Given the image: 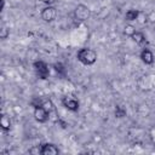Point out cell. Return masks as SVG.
Returning a JSON list of instances; mask_svg holds the SVG:
<instances>
[{
    "instance_id": "cell-1",
    "label": "cell",
    "mask_w": 155,
    "mask_h": 155,
    "mask_svg": "<svg viewBox=\"0 0 155 155\" xmlns=\"http://www.w3.org/2000/svg\"><path fill=\"white\" fill-rule=\"evenodd\" d=\"M76 58L78 61L84 64V65H93L96 62H97V52L93 50V48H90V47H82L76 53Z\"/></svg>"
},
{
    "instance_id": "cell-2",
    "label": "cell",
    "mask_w": 155,
    "mask_h": 155,
    "mask_svg": "<svg viewBox=\"0 0 155 155\" xmlns=\"http://www.w3.org/2000/svg\"><path fill=\"white\" fill-rule=\"evenodd\" d=\"M91 16V11L88 8V6H86L85 4H79L75 6L74 8V12H73V17L76 22L79 23H82V22H86Z\"/></svg>"
},
{
    "instance_id": "cell-3",
    "label": "cell",
    "mask_w": 155,
    "mask_h": 155,
    "mask_svg": "<svg viewBox=\"0 0 155 155\" xmlns=\"http://www.w3.org/2000/svg\"><path fill=\"white\" fill-rule=\"evenodd\" d=\"M33 67H34V71H35V74L39 79L46 80L50 76V68L44 61H41V59L35 61L33 63Z\"/></svg>"
},
{
    "instance_id": "cell-4",
    "label": "cell",
    "mask_w": 155,
    "mask_h": 155,
    "mask_svg": "<svg viewBox=\"0 0 155 155\" xmlns=\"http://www.w3.org/2000/svg\"><path fill=\"white\" fill-rule=\"evenodd\" d=\"M40 16H41V19H42L44 22L51 23V22H53V21L57 18L58 11H57V8H56L53 5H46V6L41 10Z\"/></svg>"
},
{
    "instance_id": "cell-5",
    "label": "cell",
    "mask_w": 155,
    "mask_h": 155,
    "mask_svg": "<svg viewBox=\"0 0 155 155\" xmlns=\"http://www.w3.org/2000/svg\"><path fill=\"white\" fill-rule=\"evenodd\" d=\"M33 116H34V119H35L38 122H40V124H45V122L50 121V115H48V111L46 110V108H45L42 104L34 107Z\"/></svg>"
},
{
    "instance_id": "cell-6",
    "label": "cell",
    "mask_w": 155,
    "mask_h": 155,
    "mask_svg": "<svg viewBox=\"0 0 155 155\" xmlns=\"http://www.w3.org/2000/svg\"><path fill=\"white\" fill-rule=\"evenodd\" d=\"M42 105L48 111L50 121H52V122H59V116H58V113H57V109H56L53 102L51 99H42Z\"/></svg>"
},
{
    "instance_id": "cell-7",
    "label": "cell",
    "mask_w": 155,
    "mask_h": 155,
    "mask_svg": "<svg viewBox=\"0 0 155 155\" xmlns=\"http://www.w3.org/2000/svg\"><path fill=\"white\" fill-rule=\"evenodd\" d=\"M62 104H63V107H64L65 109H68L69 111H73V113L78 111L79 108H80L79 101L75 99V98L71 97V96H64V97L62 98Z\"/></svg>"
},
{
    "instance_id": "cell-8",
    "label": "cell",
    "mask_w": 155,
    "mask_h": 155,
    "mask_svg": "<svg viewBox=\"0 0 155 155\" xmlns=\"http://www.w3.org/2000/svg\"><path fill=\"white\" fill-rule=\"evenodd\" d=\"M139 58L142 59V62L147 65H151L154 64L155 62V56L153 53V51L148 47H144L142 51H140V54H139Z\"/></svg>"
},
{
    "instance_id": "cell-9",
    "label": "cell",
    "mask_w": 155,
    "mask_h": 155,
    "mask_svg": "<svg viewBox=\"0 0 155 155\" xmlns=\"http://www.w3.org/2000/svg\"><path fill=\"white\" fill-rule=\"evenodd\" d=\"M59 154V149L53 143H45L41 144V154L40 155H57Z\"/></svg>"
},
{
    "instance_id": "cell-10",
    "label": "cell",
    "mask_w": 155,
    "mask_h": 155,
    "mask_svg": "<svg viewBox=\"0 0 155 155\" xmlns=\"http://www.w3.org/2000/svg\"><path fill=\"white\" fill-rule=\"evenodd\" d=\"M11 126H12L11 117L7 114H2L0 116V127H1V130L4 132H8L11 130Z\"/></svg>"
},
{
    "instance_id": "cell-11",
    "label": "cell",
    "mask_w": 155,
    "mask_h": 155,
    "mask_svg": "<svg viewBox=\"0 0 155 155\" xmlns=\"http://www.w3.org/2000/svg\"><path fill=\"white\" fill-rule=\"evenodd\" d=\"M131 39H132L137 45H139V46L147 44V38H145L144 33H143V31H139V30H136V33L131 36Z\"/></svg>"
},
{
    "instance_id": "cell-12",
    "label": "cell",
    "mask_w": 155,
    "mask_h": 155,
    "mask_svg": "<svg viewBox=\"0 0 155 155\" xmlns=\"http://www.w3.org/2000/svg\"><path fill=\"white\" fill-rule=\"evenodd\" d=\"M139 15V10H136V8H131L128 11H126L125 13V19L127 22H133V21H137V17Z\"/></svg>"
},
{
    "instance_id": "cell-13",
    "label": "cell",
    "mask_w": 155,
    "mask_h": 155,
    "mask_svg": "<svg viewBox=\"0 0 155 155\" xmlns=\"http://www.w3.org/2000/svg\"><path fill=\"white\" fill-rule=\"evenodd\" d=\"M53 69H54V71H56L59 76H65V74H67L65 65H64L62 62H56V63L53 64Z\"/></svg>"
},
{
    "instance_id": "cell-14",
    "label": "cell",
    "mask_w": 155,
    "mask_h": 155,
    "mask_svg": "<svg viewBox=\"0 0 155 155\" xmlns=\"http://www.w3.org/2000/svg\"><path fill=\"white\" fill-rule=\"evenodd\" d=\"M114 115H115L116 119H122V117H125V116L127 115V111H126V109H125L124 107H121V105H116V107H115Z\"/></svg>"
},
{
    "instance_id": "cell-15",
    "label": "cell",
    "mask_w": 155,
    "mask_h": 155,
    "mask_svg": "<svg viewBox=\"0 0 155 155\" xmlns=\"http://www.w3.org/2000/svg\"><path fill=\"white\" fill-rule=\"evenodd\" d=\"M134 33H136V27H134V25H132V24H130V23L125 25V28H124V34H125V35H127V36L131 38Z\"/></svg>"
},
{
    "instance_id": "cell-16",
    "label": "cell",
    "mask_w": 155,
    "mask_h": 155,
    "mask_svg": "<svg viewBox=\"0 0 155 155\" xmlns=\"http://www.w3.org/2000/svg\"><path fill=\"white\" fill-rule=\"evenodd\" d=\"M137 22H138L139 24H145V23H148V13H145V12H143V11H139V15H138V17H137Z\"/></svg>"
},
{
    "instance_id": "cell-17",
    "label": "cell",
    "mask_w": 155,
    "mask_h": 155,
    "mask_svg": "<svg viewBox=\"0 0 155 155\" xmlns=\"http://www.w3.org/2000/svg\"><path fill=\"white\" fill-rule=\"evenodd\" d=\"M10 36V30L7 29V27H5L4 24L1 25V29H0V38L2 39V40H5V39H7Z\"/></svg>"
},
{
    "instance_id": "cell-18",
    "label": "cell",
    "mask_w": 155,
    "mask_h": 155,
    "mask_svg": "<svg viewBox=\"0 0 155 155\" xmlns=\"http://www.w3.org/2000/svg\"><path fill=\"white\" fill-rule=\"evenodd\" d=\"M148 22H151V23H155V12H150L148 13Z\"/></svg>"
},
{
    "instance_id": "cell-19",
    "label": "cell",
    "mask_w": 155,
    "mask_h": 155,
    "mask_svg": "<svg viewBox=\"0 0 155 155\" xmlns=\"http://www.w3.org/2000/svg\"><path fill=\"white\" fill-rule=\"evenodd\" d=\"M42 4H45V5H53L57 0H40Z\"/></svg>"
},
{
    "instance_id": "cell-20",
    "label": "cell",
    "mask_w": 155,
    "mask_h": 155,
    "mask_svg": "<svg viewBox=\"0 0 155 155\" xmlns=\"http://www.w3.org/2000/svg\"><path fill=\"white\" fill-rule=\"evenodd\" d=\"M4 6H5V0H1V11L4 10Z\"/></svg>"
}]
</instances>
